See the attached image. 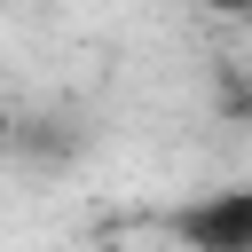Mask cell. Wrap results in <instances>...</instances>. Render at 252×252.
I'll return each instance as SVG.
<instances>
[{
    "instance_id": "cell-3",
    "label": "cell",
    "mask_w": 252,
    "mask_h": 252,
    "mask_svg": "<svg viewBox=\"0 0 252 252\" xmlns=\"http://www.w3.org/2000/svg\"><path fill=\"white\" fill-rule=\"evenodd\" d=\"M213 24H252V0H197Z\"/></svg>"
},
{
    "instance_id": "cell-1",
    "label": "cell",
    "mask_w": 252,
    "mask_h": 252,
    "mask_svg": "<svg viewBox=\"0 0 252 252\" xmlns=\"http://www.w3.org/2000/svg\"><path fill=\"white\" fill-rule=\"evenodd\" d=\"M173 236H181L189 252H252V181L197 197V205L173 220Z\"/></svg>"
},
{
    "instance_id": "cell-2",
    "label": "cell",
    "mask_w": 252,
    "mask_h": 252,
    "mask_svg": "<svg viewBox=\"0 0 252 252\" xmlns=\"http://www.w3.org/2000/svg\"><path fill=\"white\" fill-rule=\"evenodd\" d=\"M220 118H228V126L252 118V63H228V79H220Z\"/></svg>"
},
{
    "instance_id": "cell-4",
    "label": "cell",
    "mask_w": 252,
    "mask_h": 252,
    "mask_svg": "<svg viewBox=\"0 0 252 252\" xmlns=\"http://www.w3.org/2000/svg\"><path fill=\"white\" fill-rule=\"evenodd\" d=\"M16 142H24V118H16L8 102H0V158H16Z\"/></svg>"
}]
</instances>
